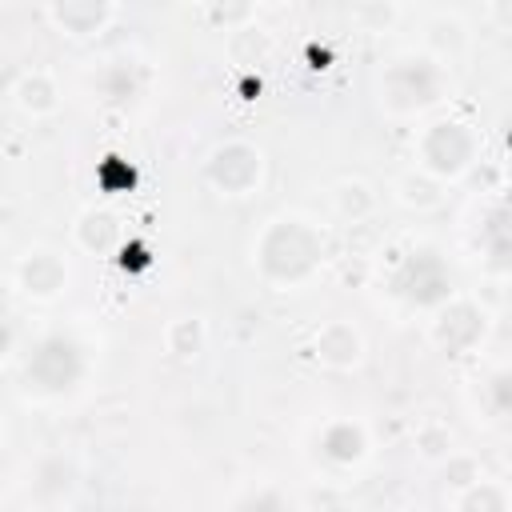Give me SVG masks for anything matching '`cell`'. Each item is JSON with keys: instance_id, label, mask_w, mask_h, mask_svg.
I'll list each match as a JSON object with an SVG mask.
<instances>
[{"instance_id": "ba28073f", "label": "cell", "mask_w": 512, "mask_h": 512, "mask_svg": "<svg viewBox=\"0 0 512 512\" xmlns=\"http://www.w3.org/2000/svg\"><path fill=\"white\" fill-rule=\"evenodd\" d=\"M68 280H72L68 260L48 244L28 248L12 272V288L32 296V300H56L60 292H68Z\"/></svg>"}, {"instance_id": "6da1fadb", "label": "cell", "mask_w": 512, "mask_h": 512, "mask_svg": "<svg viewBox=\"0 0 512 512\" xmlns=\"http://www.w3.org/2000/svg\"><path fill=\"white\" fill-rule=\"evenodd\" d=\"M256 272L272 288H300L324 264V232L308 216H276L256 240Z\"/></svg>"}, {"instance_id": "d6986e66", "label": "cell", "mask_w": 512, "mask_h": 512, "mask_svg": "<svg viewBox=\"0 0 512 512\" xmlns=\"http://www.w3.org/2000/svg\"><path fill=\"white\" fill-rule=\"evenodd\" d=\"M412 444H416V456L428 464H440L448 452H456V436H452L448 420H440V416H424L412 432Z\"/></svg>"}, {"instance_id": "83f0119b", "label": "cell", "mask_w": 512, "mask_h": 512, "mask_svg": "<svg viewBox=\"0 0 512 512\" xmlns=\"http://www.w3.org/2000/svg\"><path fill=\"white\" fill-rule=\"evenodd\" d=\"M16 352V324L8 316H0V364Z\"/></svg>"}, {"instance_id": "52a82bcc", "label": "cell", "mask_w": 512, "mask_h": 512, "mask_svg": "<svg viewBox=\"0 0 512 512\" xmlns=\"http://www.w3.org/2000/svg\"><path fill=\"white\" fill-rule=\"evenodd\" d=\"M484 332H488V312H484V304L472 300V296H452L448 304H440V308L432 312V324H428L432 344H436L440 352H452V356L480 348Z\"/></svg>"}, {"instance_id": "5bb4252c", "label": "cell", "mask_w": 512, "mask_h": 512, "mask_svg": "<svg viewBox=\"0 0 512 512\" xmlns=\"http://www.w3.org/2000/svg\"><path fill=\"white\" fill-rule=\"evenodd\" d=\"M72 240H76V248H84L88 256H100V252L116 248V240H120V220H116V212H112V208H84V212L76 216V224H72Z\"/></svg>"}, {"instance_id": "f546056e", "label": "cell", "mask_w": 512, "mask_h": 512, "mask_svg": "<svg viewBox=\"0 0 512 512\" xmlns=\"http://www.w3.org/2000/svg\"><path fill=\"white\" fill-rule=\"evenodd\" d=\"M0 440H4V420H0Z\"/></svg>"}, {"instance_id": "4316f807", "label": "cell", "mask_w": 512, "mask_h": 512, "mask_svg": "<svg viewBox=\"0 0 512 512\" xmlns=\"http://www.w3.org/2000/svg\"><path fill=\"white\" fill-rule=\"evenodd\" d=\"M144 264H148V248L140 240L120 244V268H144Z\"/></svg>"}, {"instance_id": "d4e9b609", "label": "cell", "mask_w": 512, "mask_h": 512, "mask_svg": "<svg viewBox=\"0 0 512 512\" xmlns=\"http://www.w3.org/2000/svg\"><path fill=\"white\" fill-rule=\"evenodd\" d=\"M396 16H400V8L396 4H384V0H368V4H356L352 8V20L364 24L368 32H384Z\"/></svg>"}, {"instance_id": "ffe728a7", "label": "cell", "mask_w": 512, "mask_h": 512, "mask_svg": "<svg viewBox=\"0 0 512 512\" xmlns=\"http://www.w3.org/2000/svg\"><path fill=\"white\" fill-rule=\"evenodd\" d=\"M456 512H512L508 488L500 480H476L472 488L456 492Z\"/></svg>"}, {"instance_id": "9a60e30c", "label": "cell", "mask_w": 512, "mask_h": 512, "mask_svg": "<svg viewBox=\"0 0 512 512\" xmlns=\"http://www.w3.org/2000/svg\"><path fill=\"white\" fill-rule=\"evenodd\" d=\"M12 100L28 116H52L60 108V88L44 68H32L12 84Z\"/></svg>"}, {"instance_id": "e0dca14e", "label": "cell", "mask_w": 512, "mask_h": 512, "mask_svg": "<svg viewBox=\"0 0 512 512\" xmlns=\"http://www.w3.org/2000/svg\"><path fill=\"white\" fill-rule=\"evenodd\" d=\"M392 192H396V200H400L408 212H432V208L444 204V184H440L436 176L420 172V168H408L404 176H396Z\"/></svg>"}, {"instance_id": "5b68a950", "label": "cell", "mask_w": 512, "mask_h": 512, "mask_svg": "<svg viewBox=\"0 0 512 512\" xmlns=\"http://www.w3.org/2000/svg\"><path fill=\"white\" fill-rule=\"evenodd\" d=\"M388 292L396 300H404L408 308H440L456 296V276L448 268V260L432 248V244H416L408 248V256H400V264L392 268Z\"/></svg>"}, {"instance_id": "8992f818", "label": "cell", "mask_w": 512, "mask_h": 512, "mask_svg": "<svg viewBox=\"0 0 512 512\" xmlns=\"http://www.w3.org/2000/svg\"><path fill=\"white\" fill-rule=\"evenodd\" d=\"M264 180V152L252 140H224L204 160V184L220 196H248Z\"/></svg>"}, {"instance_id": "277c9868", "label": "cell", "mask_w": 512, "mask_h": 512, "mask_svg": "<svg viewBox=\"0 0 512 512\" xmlns=\"http://www.w3.org/2000/svg\"><path fill=\"white\" fill-rule=\"evenodd\" d=\"M476 160H480V136L468 120L440 116V120L424 124L416 136V168L436 176L440 184L468 176Z\"/></svg>"}, {"instance_id": "cb8c5ba5", "label": "cell", "mask_w": 512, "mask_h": 512, "mask_svg": "<svg viewBox=\"0 0 512 512\" xmlns=\"http://www.w3.org/2000/svg\"><path fill=\"white\" fill-rule=\"evenodd\" d=\"M200 12H204V20L224 24V32H240V28H248V20H256L252 4H204Z\"/></svg>"}, {"instance_id": "9c48e42d", "label": "cell", "mask_w": 512, "mask_h": 512, "mask_svg": "<svg viewBox=\"0 0 512 512\" xmlns=\"http://www.w3.org/2000/svg\"><path fill=\"white\" fill-rule=\"evenodd\" d=\"M80 476L84 472H80V460L72 452H44L28 472V492L36 504L56 508V504H68L76 496Z\"/></svg>"}, {"instance_id": "4fadbf2b", "label": "cell", "mask_w": 512, "mask_h": 512, "mask_svg": "<svg viewBox=\"0 0 512 512\" xmlns=\"http://www.w3.org/2000/svg\"><path fill=\"white\" fill-rule=\"evenodd\" d=\"M148 84V68L136 56H116L100 68V100L112 108H132L144 96Z\"/></svg>"}, {"instance_id": "44dd1931", "label": "cell", "mask_w": 512, "mask_h": 512, "mask_svg": "<svg viewBox=\"0 0 512 512\" xmlns=\"http://www.w3.org/2000/svg\"><path fill=\"white\" fill-rule=\"evenodd\" d=\"M232 512H292V496H288L280 484L264 480V484L240 492L236 504H232Z\"/></svg>"}, {"instance_id": "484cf974", "label": "cell", "mask_w": 512, "mask_h": 512, "mask_svg": "<svg viewBox=\"0 0 512 512\" xmlns=\"http://www.w3.org/2000/svg\"><path fill=\"white\" fill-rule=\"evenodd\" d=\"M484 388H488V396H492V416H504L508 404H512V396H508V368H496V372L484 380Z\"/></svg>"}, {"instance_id": "ac0fdd59", "label": "cell", "mask_w": 512, "mask_h": 512, "mask_svg": "<svg viewBox=\"0 0 512 512\" xmlns=\"http://www.w3.org/2000/svg\"><path fill=\"white\" fill-rule=\"evenodd\" d=\"M204 344H208V328H204V320L200 316H176V320H168V328H164V348L176 356V360H196L200 352H204Z\"/></svg>"}, {"instance_id": "7a4b0ae2", "label": "cell", "mask_w": 512, "mask_h": 512, "mask_svg": "<svg viewBox=\"0 0 512 512\" xmlns=\"http://www.w3.org/2000/svg\"><path fill=\"white\" fill-rule=\"evenodd\" d=\"M444 92H448V68H444V60L428 56L424 48L392 56L376 80V96L388 116H416V112L440 104Z\"/></svg>"}, {"instance_id": "7402d4cb", "label": "cell", "mask_w": 512, "mask_h": 512, "mask_svg": "<svg viewBox=\"0 0 512 512\" xmlns=\"http://www.w3.org/2000/svg\"><path fill=\"white\" fill-rule=\"evenodd\" d=\"M436 468H440V484L448 492H464V488H472L480 480V460L472 452H448Z\"/></svg>"}, {"instance_id": "8fae6325", "label": "cell", "mask_w": 512, "mask_h": 512, "mask_svg": "<svg viewBox=\"0 0 512 512\" xmlns=\"http://www.w3.org/2000/svg\"><path fill=\"white\" fill-rule=\"evenodd\" d=\"M116 4L112 0H52L44 4V16L52 28H60L64 36H96L116 20Z\"/></svg>"}, {"instance_id": "603a6c76", "label": "cell", "mask_w": 512, "mask_h": 512, "mask_svg": "<svg viewBox=\"0 0 512 512\" xmlns=\"http://www.w3.org/2000/svg\"><path fill=\"white\" fill-rule=\"evenodd\" d=\"M464 44V24L456 20V16H432L428 20V56H436V60H444L448 52H456Z\"/></svg>"}, {"instance_id": "2e32d148", "label": "cell", "mask_w": 512, "mask_h": 512, "mask_svg": "<svg viewBox=\"0 0 512 512\" xmlns=\"http://www.w3.org/2000/svg\"><path fill=\"white\" fill-rule=\"evenodd\" d=\"M332 212L344 220V224H360L376 212V192L368 180L360 176H344L332 184Z\"/></svg>"}, {"instance_id": "7c38bea8", "label": "cell", "mask_w": 512, "mask_h": 512, "mask_svg": "<svg viewBox=\"0 0 512 512\" xmlns=\"http://www.w3.org/2000/svg\"><path fill=\"white\" fill-rule=\"evenodd\" d=\"M316 444H320V456L336 468H356V464L368 460V428L360 420H348V416L328 420L320 428Z\"/></svg>"}, {"instance_id": "30bf717a", "label": "cell", "mask_w": 512, "mask_h": 512, "mask_svg": "<svg viewBox=\"0 0 512 512\" xmlns=\"http://www.w3.org/2000/svg\"><path fill=\"white\" fill-rule=\"evenodd\" d=\"M312 356L320 368H332V372H352L360 360H364V336L352 320H324L312 336Z\"/></svg>"}, {"instance_id": "f1b7e54d", "label": "cell", "mask_w": 512, "mask_h": 512, "mask_svg": "<svg viewBox=\"0 0 512 512\" xmlns=\"http://www.w3.org/2000/svg\"><path fill=\"white\" fill-rule=\"evenodd\" d=\"M12 292H16V288H12V280H4V276H0V316H8V304H12Z\"/></svg>"}, {"instance_id": "3957f363", "label": "cell", "mask_w": 512, "mask_h": 512, "mask_svg": "<svg viewBox=\"0 0 512 512\" xmlns=\"http://www.w3.org/2000/svg\"><path fill=\"white\" fill-rule=\"evenodd\" d=\"M88 376V348L76 340V332H44L36 348L24 360V392L36 400H56L80 388Z\"/></svg>"}]
</instances>
